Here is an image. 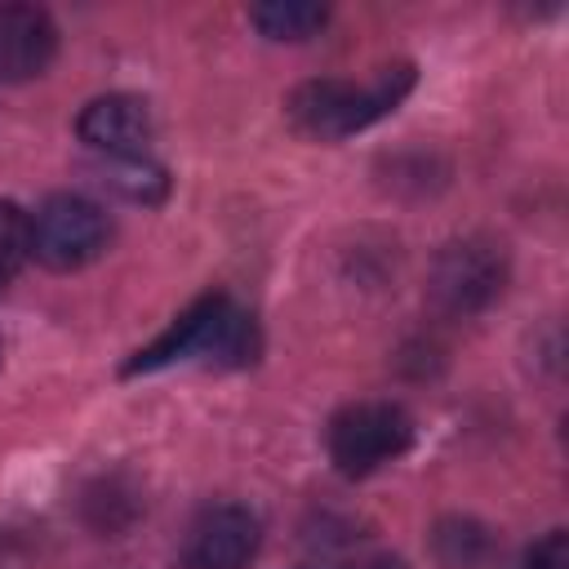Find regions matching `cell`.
Listing matches in <instances>:
<instances>
[{
    "mask_svg": "<svg viewBox=\"0 0 569 569\" xmlns=\"http://www.w3.org/2000/svg\"><path fill=\"white\" fill-rule=\"evenodd\" d=\"M258 356V325L244 307H236L227 293H204L196 298L151 347H142L124 373H156L178 360H200L218 369L249 365Z\"/></svg>",
    "mask_w": 569,
    "mask_h": 569,
    "instance_id": "2",
    "label": "cell"
},
{
    "mask_svg": "<svg viewBox=\"0 0 569 569\" xmlns=\"http://www.w3.org/2000/svg\"><path fill=\"white\" fill-rule=\"evenodd\" d=\"M365 569H405V565H400V560H391V556H382V560H369Z\"/></svg>",
    "mask_w": 569,
    "mask_h": 569,
    "instance_id": "15",
    "label": "cell"
},
{
    "mask_svg": "<svg viewBox=\"0 0 569 569\" xmlns=\"http://www.w3.org/2000/svg\"><path fill=\"white\" fill-rule=\"evenodd\" d=\"M76 133L84 147H93L107 160H133V156H147L156 124H151V107L138 93H102L84 102Z\"/></svg>",
    "mask_w": 569,
    "mask_h": 569,
    "instance_id": "7",
    "label": "cell"
},
{
    "mask_svg": "<svg viewBox=\"0 0 569 569\" xmlns=\"http://www.w3.org/2000/svg\"><path fill=\"white\" fill-rule=\"evenodd\" d=\"M502 284H507L502 244L485 236H467V240H449L436 253L427 293L445 316H476L502 293Z\"/></svg>",
    "mask_w": 569,
    "mask_h": 569,
    "instance_id": "5",
    "label": "cell"
},
{
    "mask_svg": "<svg viewBox=\"0 0 569 569\" xmlns=\"http://www.w3.org/2000/svg\"><path fill=\"white\" fill-rule=\"evenodd\" d=\"M409 89H413V62H387L360 84L356 80H333V76L329 80H307L289 93L284 111H289V124L302 138L338 142V138H351V133L369 129L387 111H396Z\"/></svg>",
    "mask_w": 569,
    "mask_h": 569,
    "instance_id": "1",
    "label": "cell"
},
{
    "mask_svg": "<svg viewBox=\"0 0 569 569\" xmlns=\"http://www.w3.org/2000/svg\"><path fill=\"white\" fill-rule=\"evenodd\" d=\"M520 569H569V538H565V529L542 533V538L525 551Z\"/></svg>",
    "mask_w": 569,
    "mask_h": 569,
    "instance_id": "14",
    "label": "cell"
},
{
    "mask_svg": "<svg viewBox=\"0 0 569 569\" xmlns=\"http://www.w3.org/2000/svg\"><path fill=\"white\" fill-rule=\"evenodd\" d=\"M111 244V218L98 200L62 191L31 213V258L49 271H80Z\"/></svg>",
    "mask_w": 569,
    "mask_h": 569,
    "instance_id": "4",
    "label": "cell"
},
{
    "mask_svg": "<svg viewBox=\"0 0 569 569\" xmlns=\"http://www.w3.org/2000/svg\"><path fill=\"white\" fill-rule=\"evenodd\" d=\"M262 547V520L244 502H209L187 538L182 565L187 569H244Z\"/></svg>",
    "mask_w": 569,
    "mask_h": 569,
    "instance_id": "6",
    "label": "cell"
},
{
    "mask_svg": "<svg viewBox=\"0 0 569 569\" xmlns=\"http://www.w3.org/2000/svg\"><path fill=\"white\" fill-rule=\"evenodd\" d=\"M409 445H413V418L391 400H356L338 409L325 427L329 462L351 480L396 462L400 453H409Z\"/></svg>",
    "mask_w": 569,
    "mask_h": 569,
    "instance_id": "3",
    "label": "cell"
},
{
    "mask_svg": "<svg viewBox=\"0 0 569 569\" xmlns=\"http://www.w3.org/2000/svg\"><path fill=\"white\" fill-rule=\"evenodd\" d=\"M138 516V493L116 480V476H102L98 485L84 489V520L98 529V533H120L129 529Z\"/></svg>",
    "mask_w": 569,
    "mask_h": 569,
    "instance_id": "11",
    "label": "cell"
},
{
    "mask_svg": "<svg viewBox=\"0 0 569 569\" xmlns=\"http://www.w3.org/2000/svg\"><path fill=\"white\" fill-rule=\"evenodd\" d=\"M107 182L111 191H120L133 204H160L169 191V173L151 160V156H133V160H107Z\"/></svg>",
    "mask_w": 569,
    "mask_h": 569,
    "instance_id": "12",
    "label": "cell"
},
{
    "mask_svg": "<svg viewBox=\"0 0 569 569\" xmlns=\"http://www.w3.org/2000/svg\"><path fill=\"white\" fill-rule=\"evenodd\" d=\"M58 27L36 4H0V84H22L49 71Z\"/></svg>",
    "mask_w": 569,
    "mask_h": 569,
    "instance_id": "8",
    "label": "cell"
},
{
    "mask_svg": "<svg viewBox=\"0 0 569 569\" xmlns=\"http://www.w3.org/2000/svg\"><path fill=\"white\" fill-rule=\"evenodd\" d=\"M431 551L445 569H476L489 556V529L471 516H445L431 529Z\"/></svg>",
    "mask_w": 569,
    "mask_h": 569,
    "instance_id": "10",
    "label": "cell"
},
{
    "mask_svg": "<svg viewBox=\"0 0 569 569\" xmlns=\"http://www.w3.org/2000/svg\"><path fill=\"white\" fill-rule=\"evenodd\" d=\"M249 22L267 40H311L329 22V9L325 4H307V0H271V4H253Z\"/></svg>",
    "mask_w": 569,
    "mask_h": 569,
    "instance_id": "9",
    "label": "cell"
},
{
    "mask_svg": "<svg viewBox=\"0 0 569 569\" xmlns=\"http://www.w3.org/2000/svg\"><path fill=\"white\" fill-rule=\"evenodd\" d=\"M31 258V213L13 200H0V289Z\"/></svg>",
    "mask_w": 569,
    "mask_h": 569,
    "instance_id": "13",
    "label": "cell"
}]
</instances>
